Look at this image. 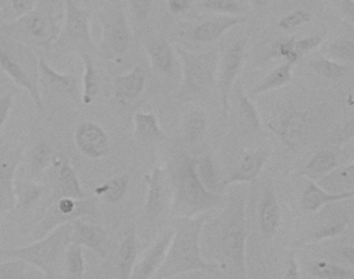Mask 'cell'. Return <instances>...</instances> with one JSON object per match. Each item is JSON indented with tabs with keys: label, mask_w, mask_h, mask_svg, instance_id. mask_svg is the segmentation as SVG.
Masks as SVG:
<instances>
[{
	"label": "cell",
	"mask_w": 354,
	"mask_h": 279,
	"mask_svg": "<svg viewBox=\"0 0 354 279\" xmlns=\"http://www.w3.org/2000/svg\"><path fill=\"white\" fill-rule=\"evenodd\" d=\"M209 228L205 239H208V244L216 256V265L218 264L225 271L245 278L248 237L245 199L232 198Z\"/></svg>",
	"instance_id": "cell-1"
},
{
	"label": "cell",
	"mask_w": 354,
	"mask_h": 279,
	"mask_svg": "<svg viewBox=\"0 0 354 279\" xmlns=\"http://www.w3.org/2000/svg\"><path fill=\"white\" fill-rule=\"evenodd\" d=\"M207 220L205 213L176 218L165 259L153 279H171L189 272L216 271V265L205 259L201 247L202 230Z\"/></svg>",
	"instance_id": "cell-2"
},
{
	"label": "cell",
	"mask_w": 354,
	"mask_h": 279,
	"mask_svg": "<svg viewBox=\"0 0 354 279\" xmlns=\"http://www.w3.org/2000/svg\"><path fill=\"white\" fill-rule=\"evenodd\" d=\"M197 160L198 158L185 155L177 166L170 207L176 218L200 215L220 203V195L208 191L200 180Z\"/></svg>",
	"instance_id": "cell-3"
},
{
	"label": "cell",
	"mask_w": 354,
	"mask_h": 279,
	"mask_svg": "<svg viewBox=\"0 0 354 279\" xmlns=\"http://www.w3.org/2000/svg\"><path fill=\"white\" fill-rule=\"evenodd\" d=\"M72 222L62 224L27 247L3 249L1 258L21 260L43 272L45 279H55L66 249L72 243Z\"/></svg>",
	"instance_id": "cell-4"
},
{
	"label": "cell",
	"mask_w": 354,
	"mask_h": 279,
	"mask_svg": "<svg viewBox=\"0 0 354 279\" xmlns=\"http://www.w3.org/2000/svg\"><path fill=\"white\" fill-rule=\"evenodd\" d=\"M0 68L12 82L27 91L37 111L44 110L39 83V58L31 48L0 37Z\"/></svg>",
	"instance_id": "cell-5"
},
{
	"label": "cell",
	"mask_w": 354,
	"mask_h": 279,
	"mask_svg": "<svg viewBox=\"0 0 354 279\" xmlns=\"http://www.w3.org/2000/svg\"><path fill=\"white\" fill-rule=\"evenodd\" d=\"M62 27L53 15L45 10H33L0 26V37L18 41L27 47L50 51Z\"/></svg>",
	"instance_id": "cell-6"
},
{
	"label": "cell",
	"mask_w": 354,
	"mask_h": 279,
	"mask_svg": "<svg viewBox=\"0 0 354 279\" xmlns=\"http://www.w3.org/2000/svg\"><path fill=\"white\" fill-rule=\"evenodd\" d=\"M93 47L91 14L74 0H66L64 25L48 54L52 57L59 58L72 52L87 53Z\"/></svg>",
	"instance_id": "cell-7"
},
{
	"label": "cell",
	"mask_w": 354,
	"mask_h": 279,
	"mask_svg": "<svg viewBox=\"0 0 354 279\" xmlns=\"http://www.w3.org/2000/svg\"><path fill=\"white\" fill-rule=\"evenodd\" d=\"M99 198L87 197L82 200L64 199L52 202L44 210L39 220L28 231L32 241L39 240L62 224H70L81 218L97 215Z\"/></svg>",
	"instance_id": "cell-8"
},
{
	"label": "cell",
	"mask_w": 354,
	"mask_h": 279,
	"mask_svg": "<svg viewBox=\"0 0 354 279\" xmlns=\"http://www.w3.org/2000/svg\"><path fill=\"white\" fill-rule=\"evenodd\" d=\"M176 54L183 68V93L197 95L209 90L214 86L218 73V52L193 53L177 47Z\"/></svg>",
	"instance_id": "cell-9"
},
{
	"label": "cell",
	"mask_w": 354,
	"mask_h": 279,
	"mask_svg": "<svg viewBox=\"0 0 354 279\" xmlns=\"http://www.w3.org/2000/svg\"><path fill=\"white\" fill-rule=\"evenodd\" d=\"M26 143L18 141L0 150V214L8 213L16 206L15 176L24 155Z\"/></svg>",
	"instance_id": "cell-10"
},
{
	"label": "cell",
	"mask_w": 354,
	"mask_h": 279,
	"mask_svg": "<svg viewBox=\"0 0 354 279\" xmlns=\"http://www.w3.org/2000/svg\"><path fill=\"white\" fill-rule=\"evenodd\" d=\"M247 45V39H237L227 48L221 61L218 88H220L221 103L225 112L230 110L231 89L245 61Z\"/></svg>",
	"instance_id": "cell-11"
},
{
	"label": "cell",
	"mask_w": 354,
	"mask_h": 279,
	"mask_svg": "<svg viewBox=\"0 0 354 279\" xmlns=\"http://www.w3.org/2000/svg\"><path fill=\"white\" fill-rule=\"evenodd\" d=\"M147 184V200L145 204V213L147 218L153 220L158 218L165 208L171 207L172 197L170 189H174L169 174L163 168H155L151 174L145 177Z\"/></svg>",
	"instance_id": "cell-12"
},
{
	"label": "cell",
	"mask_w": 354,
	"mask_h": 279,
	"mask_svg": "<svg viewBox=\"0 0 354 279\" xmlns=\"http://www.w3.org/2000/svg\"><path fill=\"white\" fill-rule=\"evenodd\" d=\"M53 166L56 169L55 178L52 183L47 206L52 202L64 198L76 200L87 198L86 193L83 191L78 174L73 168L68 157L62 158L56 156Z\"/></svg>",
	"instance_id": "cell-13"
},
{
	"label": "cell",
	"mask_w": 354,
	"mask_h": 279,
	"mask_svg": "<svg viewBox=\"0 0 354 279\" xmlns=\"http://www.w3.org/2000/svg\"><path fill=\"white\" fill-rule=\"evenodd\" d=\"M75 144L79 151L91 160H99L108 153L110 140L106 131L93 122H83L75 132Z\"/></svg>",
	"instance_id": "cell-14"
},
{
	"label": "cell",
	"mask_w": 354,
	"mask_h": 279,
	"mask_svg": "<svg viewBox=\"0 0 354 279\" xmlns=\"http://www.w3.org/2000/svg\"><path fill=\"white\" fill-rule=\"evenodd\" d=\"M72 227V243L89 249L101 259L107 258L110 239L106 229L99 224L84 222L82 218L73 222Z\"/></svg>",
	"instance_id": "cell-15"
},
{
	"label": "cell",
	"mask_w": 354,
	"mask_h": 279,
	"mask_svg": "<svg viewBox=\"0 0 354 279\" xmlns=\"http://www.w3.org/2000/svg\"><path fill=\"white\" fill-rule=\"evenodd\" d=\"M174 237V229L162 233L153 244L145 251L140 261L137 262L130 279H153L163 264L168 247Z\"/></svg>",
	"instance_id": "cell-16"
},
{
	"label": "cell",
	"mask_w": 354,
	"mask_h": 279,
	"mask_svg": "<svg viewBox=\"0 0 354 279\" xmlns=\"http://www.w3.org/2000/svg\"><path fill=\"white\" fill-rule=\"evenodd\" d=\"M39 83L41 97L45 93L62 97H76L77 79L73 75L57 72L41 57L39 58Z\"/></svg>",
	"instance_id": "cell-17"
},
{
	"label": "cell",
	"mask_w": 354,
	"mask_h": 279,
	"mask_svg": "<svg viewBox=\"0 0 354 279\" xmlns=\"http://www.w3.org/2000/svg\"><path fill=\"white\" fill-rule=\"evenodd\" d=\"M15 193H16V206L12 211L19 215L24 216L30 213L39 204L49 198L50 191L47 193V186L37 180L15 181Z\"/></svg>",
	"instance_id": "cell-18"
},
{
	"label": "cell",
	"mask_w": 354,
	"mask_h": 279,
	"mask_svg": "<svg viewBox=\"0 0 354 279\" xmlns=\"http://www.w3.org/2000/svg\"><path fill=\"white\" fill-rule=\"evenodd\" d=\"M270 158V151L266 149L248 152L232 173L223 181L224 186H230L239 183H250L255 180L263 170Z\"/></svg>",
	"instance_id": "cell-19"
},
{
	"label": "cell",
	"mask_w": 354,
	"mask_h": 279,
	"mask_svg": "<svg viewBox=\"0 0 354 279\" xmlns=\"http://www.w3.org/2000/svg\"><path fill=\"white\" fill-rule=\"evenodd\" d=\"M248 18L245 16H221L209 19L198 24L192 32V39L198 43L209 44L216 41L233 27L245 24Z\"/></svg>",
	"instance_id": "cell-20"
},
{
	"label": "cell",
	"mask_w": 354,
	"mask_h": 279,
	"mask_svg": "<svg viewBox=\"0 0 354 279\" xmlns=\"http://www.w3.org/2000/svg\"><path fill=\"white\" fill-rule=\"evenodd\" d=\"M309 128V118L301 112H292L285 116L274 128L281 141L290 148H295L303 141Z\"/></svg>",
	"instance_id": "cell-21"
},
{
	"label": "cell",
	"mask_w": 354,
	"mask_h": 279,
	"mask_svg": "<svg viewBox=\"0 0 354 279\" xmlns=\"http://www.w3.org/2000/svg\"><path fill=\"white\" fill-rule=\"evenodd\" d=\"M280 222L281 210L276 193L272 187H266L259 206V227L264 238H272Z\"/></svg>",
	"instance_id": "cell-22"
},
{
	"label": "cell",
	"mask_w": 354,
	"mask_h": 279,
	"mask_svg": "<svg viewBox=\"0 0 354 279\" xmlns=\"http://www.w3.org/2000/svg\"><path fill=\"white\" fill-rule=\"evenodd\" d=\"M151 66L162 74L170 75L176 66V55L171 45L163 37H153L145 43Z\"/></svg>",
	"instance_id": "cell-23"
},
{
	"label": "cell",
	"mask_w": 354,
	"mask_h": 279,
	"mask_svg": "<svg viewBox=\"0 0 354 279\" xmlns=\"http://www.w3.org/2000/svg\"><path fill=\"white\" fill-rule=\"evenodd\" d=\"M147 75L141 66H135L130 73L115 80V97L122 102H132L142 95Z\"/></svg>",
	"instance_id": "cell-24"
},
{
	"label": "cell",
	"mask_w": 354,
	"mask_h": 279,
	"mask_svg": "<svg viewBox=\"0 0 354 279\" xmlns=\"http://www.w3.org/2000/svg\"><path fill=\"white\" fill-rule=\"evenodd\" d=\"M139 247L138 237L134 231L127 233L120 241L118 251V269L120 278H131L137 263Z\"/></svg>",
	"instance_id": "cell-25"
},
{
	"label": "cell",
	"mask_w": 354,
	"mask_h": 279,
	"mask_svg": "<svg viewBox=\"0 0 354 279\" xmlns=\"http://www.w3.org/2000/svg\"><path fill=\"white\" fill-rule=\"evenodd\" d=\"M353 197L354 193H328L318 186L314 181H310L301 195V205L308 211H317L328 204L344 201Z\"/></svg>",
	"instance_id": "cell-26"
},
{
	"label": "cell",
	"mask_w": 354,
	"mask_h": 279,
	"mask_svg": "<svg viewBox=\"0 0 354 279\" xmlns=\"http://www.w3.org/2000/svg\"><path fill=\"white\" fill-rule=\"evenodd\" d=\"M134 134L145 144L156 143L165 138L156 114L138 111L134 115Z\"/></svg>",
	"instance_id": "cell-27"
},
{
	"label": "cell",
	"mask_w": 354,
	"mask_h": 279,
	"mask_svg": "<svg viewBox=\"0 0 354 279\" xmlns=\"http://www.w3.org/2000/svg\"><path fill=\"white\" fill-rule=\"evenodd\" d=\"M56 155L51 144L41 141L31 150L29 157V177L32 180H39L45 171L53 166Z\"/></svg>",
	"instance_id": "cell-28"
},
{
	"label": "cell",
	"mask_w": 354,
	"mask_h": 279,
	"mask_svg": "<svg viewBox=\"0 0 354 279\" xmlns=\"http://www.w3.org/2000/svg\"><path fill=\"white\" fill-rule=\"evenodd\" d=\"M338 168V157L330 150L316 153L304 169L303 174L312 181L322 180L326 175Z\"/></svg>",
	"instance_id": "cell-29"
},
{
	"label": "cell",
	"mask_w": 354,
	"mask_h": 279,
	"mask_svg": "<svg viewBox=\"0 0 354 279\" xmlns=\"http://www.w3.org/2000/svg\"><path fill=\"white\" fill-rule=\"evenodd\" d=\"M319 182L322 187L328 189V193H354V162L336 169Z\"/></svg>",
	"instance_id": "cell-30"
},
{
	"label": "cell",
	"mask_w": 354,
	"mask_h": 279,
	"mask_svg": "<svg viewBox=\"0 0 354 279\" xmlns=\"http://www.w3.org/2000/svg\"><path fill=\"white\" fill-rule=\"evenodd\" d=\"M293 64L289 62L281 64L278 68L272 70L266 78L259 84L256 85L250 93V97H257L262 93H268L274 89L280 88L289 84L292 81Z\"/></svg>",
	"instance_id": "cell-31"
},
{
	"label": "cell",
	"mask_w": 354,
	"mask_h": 279,
	"mask_svg": "<svg viewBox=\"0 0 354 279\" xmlns=\"http://www.w3.org/2000/svg\"><path fill=\"white\" fill-rule=\"evenodd\" d=\"M80 56L83 61V66H84L81 99L84 105L89 106L95 102V97L99 93V77H97L93 60L91 59L89 54L82 53L80 54Z\"/></svg>",
	"instance_id": "cell-32"
},
{
	"label": "cell",
	"mask_w": 354,
	"mask_h": 279,
	"mask_svg": "<svg viewBox=\"0 0 354 279\" xmlns=\"http://www.w3.org/2000/svg\"><path fill=\"white\" fill-rule=\"evenodd\" d=\"M129 183H130V178L128 175L113 177L95 189V197L104 200L107 203H118L126 195Z\"/></svg>",
	"instance_id": "cell-33"
},
{
	"label": "cell",
	"mask_w": 354,
	"mask_h": 279,
	"mask_svg": "<svg viewBox=\"0 0 354 279\" xmlns=\"http://www.w3.org/2000/svg\"><path fill=\"white\" fill-rule=\"evenodd\" d=\"M62 266L66 279H83L85 274L83 247L76 243H71L64 253Z\"/></svg>",
	"instance_id": "cell-34"
},
{
	"label": "cell",
	"mask_w": 354,
	"mask_h": 279,
	"mask_svg": "<svg viewBox=\"0 0 354 279\" xmlns=\"http://www.w3.org/2000/svg\"><path fill=\"white\" fill-rule=\"evenodd\" d=\"M110 46L118 55H124L131 44V33L128 23L122 15H118L109 30Z\"/></svg>",
	"instance_id": "cell-35"
},
{
	"label": "cell",
	"mask_w": 354,
	"mask_h": 279,
	"mask_svg": "<svg viewBox=\"0 0 354 279\" xmlns=\"http://www.w3.org/2000/svg\"><path fill=\"white\" fill-rule=\"evenodd\" d=\"M206 126H207V118L202 110H189L183 116V138L189 142L197 141L205 132Z\"/></svg>",
	"instance_id": "cell-36"
},
{
	"label": "cell",
	"mask_w": 354,
	"mask_h": 279,
	"mask_svg": "<svg viewBox=\"0 0 354 279\" xmlns=\"http://www.w3.org/2000/svg\"><path fill=\"white\" fill-rule=\"evenodd\" d=\"M197 174L199 176L200 180H201V182L203 183L204 186L208 191H212V193H218V174H216L214 162H212L209 156L198 158Z\"/></svg>",
	"instance_id": "cell-37"
},
{
	"label": "cell",
	"mask_w": 354,
	"mask_h": 279,
	"mask_svg": "<svg viewBox=\"0 0 354 279\" xmlns=\"http://www.w3.org/2000/svg\"><path fill=\"white\" fill-rule=\"evenodd\" d=\"M310 272L322 279H348L353 274L351 270L346 268L322 261L312 264Z\"/></svg>",
	"instance_id": "cell-38"
},
{
	"label": "cell",
	"mask_w": 354,
	"mask_h": 279,
	"mask_svg": "<svg viewBox=\"0 0 354 279\" xmlns=\"http://www.w3.org/2000/svg\"><path fill=\"white\" fill-rule=\"evenodd\" d=\"M0 258V279H31L29 265L17 259L1 260Z\"/></svg>",
	"instance_id": "cell-39"
},
{
	"label": "cell",
	"mask_w": 354,
	"mask_h": 279,
	"mask_svg": "<svg viewBox=\"0 0 354 279\" xmlns=\"http://www.w3.org/2000/svg\"><path fill=\"white\" fill-rule=\"evenodd\" d=\"M239 103L241 114L245 117L248 126L255 132H259V131L261 132V119H260L257 108L251 101V97L245 95L241 89H239Z\"/></svg>",
	"instance_id": "cell-40"
},
{
	"label": "cell",
	"mask_w": 354,
	"mask_h": 279,
	"mask_svg": "<svg viewBox=\"0 0 354 279\" xmlns=\"http://www.w3.org/2000/svg\"><path fill=\"white\" fill-rule=\"evenodd\" d=\"M312 68L320 76L326 79H339L344 76L346 73V66L338 64L334 60L326 59V58L320 57L311 61Z\"/></svg>",
	"instance_id": "cell-41"
},
{
	"label": "cell",
	"mask_w": 354,
	"mask_h": 279,
	"mask_svg": "<svg viewBox=\"0 0 354 279\" xmlns=\"http://www.w3.org/2000/svg\"><path fill=\"white\" fill-rule=\"evenodd\" d=\"M295 37H291L285 41H279L272 46L270 52V57L272 58H284L286 62L295 66L299 59L301 56L295 50Z\"/></svg>",
	"instance_id": "cell-42"
},
{
	"label": "cell",
	"mask_w": 354,
	"mask_h": 279,
	"mask_svg": "<svg viewBox=\"0 0 354 279\" xmlns=\"http://www.w3.org/2000/svg\"><path fill=\"white\" fill-rule=\"evenodd\" d=\"M311 18V14L306 12V10H295V12L283 17V18L279 21L278 26L280 27L282 30L292 31L301 27V25L310 22Z\"/></svg>",
	"instance_id": "cell-43"
},
{
	"label": "cell",
	"mask_w": 354,
	"mask_h": 279,
	"mask_svg": "<svg viewBox=\"0 0 354 279\" xmlns=\"http://www.w3.org/2000/svg\"><path fill=\"white\" fill-rule=\"evenodd\" d=\"M202 6L205 10L226 15H237L241 12V6L236 0H205Z\"/></svg>",
	"instance_id": "cell-44"
},
{
	"label": "cell",
	"mask_w": 354,
	"mask_h": 279,
	"mask_svg": "<svg viewBox=\"0 0 354 279\" xmlns=\"http://www.w3.org/2000/svg\"><path fill=\"white\" fill-rule=\"evenodd\" d=\"M328 53L342 61H353L354 43L351 41H337L328 48Z\"/></svg>",
	"instance_id": "cell-45"
},
{
	"label": "cell",
	"mask_w": 354,
	"mask_h": 279,
	"mask_svg": "<svg viewBox=\"0 0 354 279\" xmlns=\"http://www.w3.org/2000/svg\"><path fill=\"white\" fill-rule=\"evenodd\" d=\"M348 226L347 220H341V222H336L334 224H328V226L324 227L320 230L316 231L314 234V238L317 240H324V239L334 238L338 235L342 234L346 230Z\"/></svg>",
	"instance_id": "cell-46"
},
{
	"label": "cell",
	"mask_w": 354,
	"mask_h": 279,
	"mask_svg": "<svg viewBox=\"0 0 354 279\" xmlns=\"http://www.w3.org/2000/svg\"><path fill=\"white\" fill-rule=\"evenodd\" d=\"M14 93H8L0 97V145L2 144V131L8 122V116L14 105Z\"/></svg>",
	"instance_id": "cell-47"
},
{
	"label": "cell",
	"mask_w": 354,
	"mask_h": 279,
	"mask_svg": "<svg viewBox=\"0 0 354 279\" xmlns=\"http://www.w3.org/2000/svg\"><path fill=\"white\" fill-rule=\"evenodd\" d=\"M324 41V37L319 35H311V37H304V39L295 41V50L303 57L305 54L309 53L312 50L319 47L320 44Z\"/></svg>",
	"instance_id": "cell-48"
},
{
	"label": "cell",
	"mask_w": 354,
	"mask_h": 279,
	"mask_svg": "<svg viewBox=\"0 0 354 279\" xmlns=\"http://www.w3.org/2000/svg\"><path fill=\"white\" fill-rule=\"evenodd\" d=\"M130 4L135 18L138 21H145L151 12L153 0H130Z\"/></svg>",
	"instance_id": "cell-49"
},
{
	"label": "cell",
	"mask_w": 354,
	"mask_h": 279,
	"mask_svg": "<svg viewBox=\"0 0 354 279\" xmlns=\"http://www.w3.org/2000/svg\"><path fill=\"white\" fill-rule=\"evenodd\" d=\"M37 0H12V8L15 17L20 18L35 10Z\"/></svg>",
	"instance_id": "cell-50"
},
{
	"label": "cell",
	"mask_w": 354,
	"mask_h": 279,
	"mask_svg": "<svg viewBox=\"0 0 354 279\" xmlns=\"http://www.w3.org/2000/svg\"><path fill=\"white\" fill-rule=\"evenodd\" d=\"M353 139H354V118L349 120V122L345 124L344 126L341 128L340 133H339L338 136H337L336 142L339 144H343Z\"/></svg>",
	"instance_id": "cell-51"
},
{
	"label": "cell",
	"mask_w": 354,
	"mask_h": 279,
	"mask_svg": "<svg viewBox=\"0 0 354 279\" xmlns=\"http://www.w3.org/2000/svg\"><path fill=\"white\" fill-rule=\"evenodd\" d=\"M299 263L295 259V255L291 253L289 256L288 265H287L286 272L282 279H299Z\"/></svg>",
	"instance_id": "cell-52"
},
{
	"label": "cell",
	"mask_w": 354,
	"mask_h": 279,
	"mask_svg": "<svg viewBox=\"0 0 354 279\" xmlns=\"http://www.w3.org/2000/svg\"><path fill=\"white\" fill-rule=\"evenodd\" d=\"M343 14L354 22V2L353 0H330Z\"/></svg>",
	"instance_id": "cell-53"
},
{
	"label": "cell",
	"mask_w": 354,
	"mask_h": 279,
	"mask_svg": "<svg viewBox=\"0 0 354 279\" xmlns=\"http://www.w3.org/2000/svg\"><path fill=\"white\" fill-rule=\"evenodd\" d=\"M192 0H168V8L174 14H181L189 10Z\"/></svg>",
	"instance_id": "cell-54"
},
{
	"label": "cell",
	"mask_w": 354,
	"mask_h": 279,
	"mask_svg": "<svg viewBox=\"0 0 354 279\" xmlns=\"http://www.w3.org/2000/svg\"><path fill=\"white\" fill-rule=\"evenodd\" d=\"M341 255L349 263L354 264V247H345L340 251Z\"/></svg>",
	"instance_id": "cell-55"
},
{
	"label": "cell",
	"mask_w": 354,
	"mask_h": 279,
	"mask_svg": "<svg viewBox=\"0 0 354 279\" xmlns=\"http://www.w3.org/2000/svg\"><path fill=\"white\" fill-rule=\"evenodd\" d=\"M252 4L256 8H263L272 2V0H251Z\"/></svg>",
	"instance_id": "cell-56"
},
{
	"label": "cell",
	"mask_w": 354,
	"mask_h": 279,
	"mask_svg": "<svg viewBox=\"0 0 354 279\" xmlns=\"http://www.w3.org/2000/svg\"><path fill=\"white\" fill-rule=\"evenodd\" d=\"M1 218L2 215L0 214V227H1ZM2 253H3V249H2L1 244H0V258L2 257Z\"/></svg>",
	"instance_id": "cell-57"
},
{
	"label": "cell",
	"mask_w": 354,
	"mask_h": 279,
	"mask_svg": "<svg viewBox=\"0 0 354 279\" xmlns=\"http://www.w3.org/2000/svg\"><path fill=\"white\" fill-rule=\"evenodd\" d=\"M85 1H88V0H85Z\"/></svg>",
	"instance_id": "cell-58"
}]
</instances>
